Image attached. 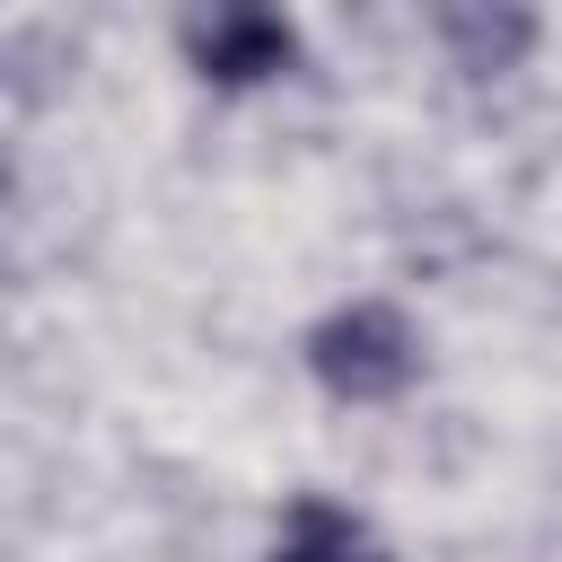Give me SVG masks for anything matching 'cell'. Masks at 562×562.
<instances>
[{"instance_id":"obj_1","label":"cell","mask_w":562,"mask_h":562,"mask_svg":"<svg viewBox=\"0 0 562 562\" xmlns=\"http://www.w3.org/2000/svg\"><path fill=\"white\" fill-rule=\"evenodd\" d=\"M307 369H316V386L342 395V404H386V395H404V386L422 378V334H413L386 299H351V307H334V316L307 334Z\"/></svg>"},{"instance_id":"obj_3","label":"cell","mask_w":562,"mask_h":562,"mask_svg":"<svg viewBox=\"0 0 562 562\" xmlns=\"http://www.w3.org/2000/svg\"><path fill=\"white\" fill-rule=\"evenodd\" d=\"M272 562H395V553H386L351 509H334V501H299V509L281 518Z\"/></svg>"},{"instance_id":"obj_4","label":"cell","mask_w":562,"mask_h":562,"mask_svg":"<svg viewBox=\"0 0 562 562\" xmlns=\"http://www.w3.org/2000/svg\"><path fill=\"white\" fill-rule=\"evenodd\" d=\"M439 35H448L457 70H509V61L527 53L536 18H527V9H439Z\"/></svg>"},{"instance_id":"obj_2","label":"cell","mask_w":562,"mask_h":562,"mask_svg":"<svg viewBox=\"0 0 562 562\" xmlns=\"http://www.w3.org/2000/svg\"><path fill=\"white\" fill-rule=\"evenodd\" d=\"M184 61L211 88H255V79H281L299 61V26L272 18V9H193L184 18Z\"/></svg>"}]
</instances>
